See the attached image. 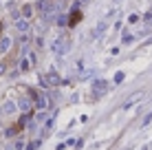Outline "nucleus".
<instances>
[{
  "mask_svg": "<svg viewBox=\"0 0 152 150\" xmlns=\"http://www.w3.org/2000/svg\"><path fill=\"white\" fill-rule=\"evenodd\" d=\"M51 51L55 55H66L71 51V40L66 35H57V38L51 40Z\"/></svg>",
  "mask_w": 152,
  "mask_h": 150,
  "instance_id": "f257e3e1",
  "label": "nucleus"
},
{
  "mask_svg": "<svg viewBox=\"0 0 152 150\" xmlns=\"http://www.w3.org/2000/svg\"><path fill=\"white\" fill-rule=\"evenodd\" d=\"M33 102H35V108L38 110H46V106H49V100H46V95L42 91H33Z\"/></svg>",
  "mask_w": 152,
  "mask_h": 150,
  "instance_id": "f03ea898",
  "label": "nucleus"
},
{
  "mask_svg": "<svg viewBox=\"0 0 152 150\" xmlns=\"http://www.w3.org/2000/svg\"><path fill=\"white\" fill-rule=\"evenodd\" d=\"M15 104H18V110H22L24 115H29L31 106H33V104H31V97H27V95H20L18 100H15Z\"/></svg>",
  "mask_w": 152,
  "mask_h": 150,
  "instance_id": "7ed1b4c3",
  "label": "nucleus"
},
{
  "mask_svg": "<svg viewBox=\"0 0 152 150\" xmlns=\"http://www.w3.org/2000/svg\"><path fill=\"white\" fill-rule=\"evenodd\" d=\"M106 89H108V82L106 80H95V82H93V93H95V97L104 95Z\"/></svg>",
  "mask_w": 152,
  "mask_h": 150,
  "instance_id": "20e7f679",
  "label": "nucleus"
},
{
  "mask_svg": "<svg viewBox=\"0 0 152 150\" xmlns=\"http://www.w3.org/2000/svg\"><path fill=\"white\" fill-rule=\"evenodd\" d=\"M0 108H2V113H4V115H15V113H18V104H15L13 100H7V102H4V104L0 106Z\"/></svg>",
  "mask_w": 152,
  "mask_h": 150,
  "instance_id": "39448f33",
  "label": "nucleus"
},
{
  "mask_svg": "<svg viewBox=\"0 0 152 150\" xmlns=\"http://www.w3.org/2000/svg\"><path fill=\"white\" fill-rule=\"evenodd\" d=\"M13 24H15V31H20V33H27L29 31V20L27 18H18Z\"/></svg>",
  "mask_w": 152,
  "mask_h": 150,
  "instance_id": "423d86ee",
  "label": "nucleus"
},
{
  "mask_svg": "<svg viewBox=\"0 0 152 150\" xmlns=\"http://www.w3.org/2000/svg\"><path fill=\"white\" fill-rule=\"evenodd\" d=\"M11 38H9V35H4V38H0V55H4L7 53L9 49H11Z\"/></svg>",
  "mask_w": 152,
  "mask_h": 150,
  "instance_id": "0eeeda50",
  "label": "nucleus"
},
{
  "mask_svg": "<svg viewBox=\"0 0 152 150\" xmlns=\"http://www.w3.org/2000/svg\"><path fill=\"white\" fill-rule=\"evenodd\" d=\"M53 126H55V115L51 117V119H46V124H44V137L53 132Z\"/></svg>",
  "mask_w": 152,
  "mask_h": 150,
  "instance_id": "6e6552de",
  "label": "nucleus"
},
{
  "mask_svg": "<svg viewBox=\"0 0 152 150\" xmlns=\"http://www.w3.org/2000/svg\"><path fill=\"white\" fill-rule=\"evenodd\" d=\"M40 146H42V139H31L27 146H24V150H40Z\"/></svg>",
  "mask_w": 152,
  "mask_h": 150,
  "instance_id": "1a4fd4ad",
  "label": "nucleus"
},
{
  "mask_svg": "<svg viewBox=\"0 0 152 150\" xmlns=\"http://www.w3.org/2000/svg\"><path fill=\"white\" fill-rule=\"evenodd\" d=\"M55 24H60V27H66V24H71V20H69V15L66 13H60L55 18Z\"/></svg>",
  "mask_w": 152,
  "mask_h": 150,
  "instance_id": "9d476101",
  "label": "nucleus"
},
{
  "mask_svg": "<svg viewBox=\"0 0 152 150\" xmlns=\"http://www.w3.org/2000/svg\"><path fill=\"white\" fill-rule=\"evenodd\" d=\"M139 100H141V93H139V95H132V97H130V100H128V102L124 104V110H128V108L132 106V104H137Z\"/></svg>",
  "mask_w": 152,
  "mask_h": 150,
  "instance_id": "9b49d317",
  "label": "nucleus"
},
{
  "mask_svg": "<svg viewBox=\"0 0 152 150\" xmlns=\"http://www.w3.org/2000/svg\"><path fill=\"white\" fill-rule=\"evenodd\" d=\"M31 15H33V4H24L22 7V18H31Z\"/></svg>",
  "mask_w": 152,
  "mask_h": 150,
  "instance_id": "f8f14e48",
  "label": "nucleus"
},
{
  "mask_svg": "<svg viewBox=\"0 0 152 150\" xmlns=\"http://www.w3.org/2000/svg\"><path fill=\"white\" fill-rule=\"evenodd\" d=\"M106 29H108V24H106V22H99V24H97V29H95V33H93V35L97 38V35H102Z\"/></svg>",
  "mask_w": 152,
  "mask_h": 150,
  "instance_id": "ddd939ff",
  "label": "nucleus"
},
{
  "mask_svg": "<svg viewBox=\"0 0 152 150\" xmlns=\"http://www.w3.org/2000/svg\"><path fill=\"white\" fill-rule=\"evenodd\" d=\"M124 80H126V73L124 71H117V73H115V84H121Z\"/></svg>",
  "mask_w": 152,
  "mask_h": 150,
  "instance_id": "4468645a",
  "label": "nucleus"
},
{
  "mask_svg": "<svg viewBox=\"0 0 152 150\" xmlns=\"http://www.w3.org/2000/svg\"><path fill=\"white\" fill-rule=\"evenodd\" d=\"M150 124H152V113H150V115H145V117H143V121H141V128H148Z\"/></svg>",
  "mask_w": 152,
  "mask_h": 150,
  "instance_id": "2eb2a0df",
  "label": "nucleus"
},
{
  "mask_svg": "<svg viewBox=\"0 0 152 150\" xmlns=\"http://www.w3.org/2000/svg\"><path fill=\"white\" fill-rule=\"evenodd\" d=\"M13 150H24V141H22V139H15V143H13Z\"/></svg>",
  "mask_w": 152,
  "mask_h": 150,
  "instance_id": "dca6fc26",
  "label": "nucleus"
},
{
  "mask_svg": "<svg viewBox=\"0 0 152 150\" xmlns=\"http://www.w3.org/2000/svg\"><path fill=\"white\" fill-rule=\"evenodd\" d=\"M29 60H20V71H29Z\"/></svg>",
  "mask_w": 152,
  "mask_h": 150,
  "instance_id": "f3484780",
  "label": "nucleus"
},
{
  "mask_svg": "<svg viewBox=\"0 0 152 150\" xmlns=\"http://www.w3.org/2000/svg\"><path fill=\"white\" fill-rule=\"evenodd\" d=\"M132 40H134V38H132V35H130V33H124L121 42H124V44H130V42H132Z\"/></svg>",
  "mask_w": 152,
  "mask_h": 150,
  "instance_id": "a211bd4d",
  "label": "nucleus"
},
{
  "mask_svg": "<svg viewBox=\"0 0 152 150\" xmlns=\"http://www.w3.org/2000/svg\"><path fill=\"white\" fill-rule=\"evenodd\" d=\"M128 22H130V24H134V22H139V15H137V13H132V15H130V18H128Z\"/></svg>",
  "mask_w": 152,
  "mask_h": 150,
  "instance_id": "6ab92c4d",
  "label": "nucleus"
},
{
  "mask_svg": "<svg viewBox=\"0 0 152 150\" xmlns=\"http://www.w3.org/2000/svg\"><path fill=\"white\" fill-rule=\"evenodd\" d=\"M42 119H46V113H44V110H40L38 117H35V121H42Z\"/></svg>",
  "mask_w": 152,
  "mask_h": 150,
  "instance_id": "aec40b11",
  "label": "nucleus"
},
{
  "mask_svg": "<svg viewBox=\"0 0 152 150\" xmlns=\"http://www.w3.org/2000/svg\"><path fill=\"white\" fill-rule=\"evenodd\" d=\"M141 150H152V143H150V146H143V148H141Z\"/></svg>",
  "mask_w": 152,
  "mask_h": 150,
  "instance_id": "412c9836",
  "label": "nucleus"
},
{
  "mask_svg": "<svg viewBox=\"0 0 152 150\" xmlns=\"http://www.w3.org/2000/svg\"><path fill=\"white\" fill-rule=\"evenodd\" d=\"M4 73V64H0V75H2Z\"/></svg>",
  "mask_w": 152,
  "mask_h": 150,
  "instance_id": "4be33fe9",
  "label": "nucleus"
},
{
  "mask_svg": "<svg viewBox=\"0 0 152 150\" xmlns=\"http://www.w3.org/2000/svg\"><path fill=\"white\" fill-rule=\"evenodd\" d=\"M82 2H84V4H88V2H91V0H82Z\"/></svg>",
  "mask_w": 152,
  "mask_h": 150,
  "instance_id": "5701e85b",
  "label": "nucleus"
},
{
  "mask_svg": "<svg viewBox=\"0 0 152 150\" xmlns=\"http://www.w3.org/2000/svg\"><path fill=\"white\" fill-rule=\"evenodd\" d=\"M145 44H152V38H150V40H148V42H145Z\"/></svg>",
  "mask_w": 152,
  "mask_h": 150,
  "instance_id": "b1692460",
  "label": "nucleus"
},
{
  "mask_svg": "<svg viewBox=\"0 0 152 150\" xmlns=\"http://www.w3.org/2000/svg\"><path fill=\"white\" fill-rule=\"evenodd\" d=\"M60 2H64V4H66V2H69V0H60Z\"/></svg>",
  "mask_w": 152,
  "mask_h": 150,
  "instance_id": "393cba45",
  "label": "nucleus"
},
{
  "mask_svg": "<svg viewBox=\"0 0 152 150\" xmlns=\"http://www.w3.org/2000/svg\"><path fill=\"white\" fill-rule=\"evenodd\" d=\"M0 113H2V108H0Z\"/></svg>",
  "mask_w": 152,
  "mask_h": 150,
  "instance_id": "a878e982",
  "label": "nucleus"
}]
</instances>
